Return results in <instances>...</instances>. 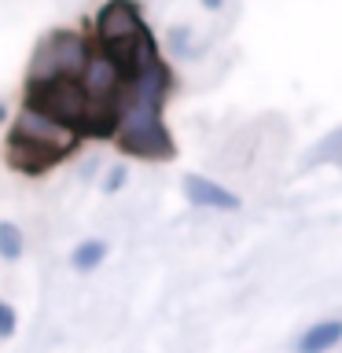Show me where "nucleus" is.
<instances>
[{
  "mask_svg": "<svg viewBox=\"0 0 342 353\" xmlns=\"http://www.w3.org/2000/svg\"><path fill=\"white\" fill-rule=\"evenodd\" d=\"M88 59H92V44H88L85 33L55 30L37 44L26 81H55V77H74L77 81V77L85 74Z\"/></svg>",
  "mask_w": 342,
  "mask_h": 353,
  "instance_id": "obj_3",
  "label": "nucleus"
},
{
  "mask_svg": "<svg viewBox=\"0 0 342 353\" xmlns=\"http://www.w3.org/2000/svg\"><path fill=\"white\" fill-rule=\"evenodd\" d=\"M342 346V320L339 316H328V320H316L309 324L294 342V353H331Z\"/></svg>",
  "mask_w": 342,
  "mask_h": 353,
  "instance_id": "obj_9",
  "label": "nucleus"
},
{
  "mask_svg": "<svg viewBox=\"0 0 342 353\" xmlns=\"http://www.w3.org/2000/svg\"><path fill=\"white\" fill-rule=\"evenodd\" d=\"M118 148L129 159H148V162H170L177 154V143L162 121V110H143L121 103V121L114 132Z\"/></svg>",
  "mask_w": 342,
  "mask_h": 353,
  "instance_id": "obj_1",
  "label": "nucleus"
},
{
  "mask_svg": "<svg viewBox=\"0 0 342 353\" xmlns=\"http://www.w3.org/2000/svg\"><path fill=\"white\" fill-rule=\"evenodd\" d=\"M77 81H81L88 99H121L125 96V77H121V70L96 48H92V59H88L85 74Z\"/></svg>",
  "mask_w": 342,
  "mask_h": 353,
  "instance_id": "obj_5",
  "label": "nucleus"
},
{
  "mask_svg": "<svg viewBox=\"0 0 342 353\" xmlns=\"http://www.w3.org/2000/svg\"><path fill=\"white\" fill-rule=\"evenodd\" d=\"M11 335H15V309L0 298V339H11Z\"/></svg>",
  "mask_w": 342,
  "mask_h": 353,
  "instance_id": "obj_12",
  "label": "nucleus"
},
{
  "mask_svg": "<svg viewBox=\"0 0 342 353\" xmlns=\"http://www.w3.org/2000/svg\"><path fill=\"white\" fill-rule=\"evenodd\" d=\"M11 132H15V137L41 140V143H55V148H77V143H81L70 129L55 125V121L33 114V110H19V118H15V125H11Z\"/></svg>",
  "mask_w": 342,
  "mask_h": 353,
  "instance_id": "obj_8",
  "label": "nucleus"
},
{
  "mask_svg": "<svg viewBox=\"0 0 342 353\" xmlns=\"http://www.w3.org/2000/svg\"><path fill=\"white\" fill-rule=\"evenodd\" d=\"M22 250H26L22 228L11 225V221H0V258H4V261H19Z\"/></svg>",
  "mask_w": 342,
  "mask_h": 353,
  "instance_id": "obj_11",
  "label": "nucleus"
},
{
  "mask_svg": "<svg viewBox=\"0 0 342 353\" xmlns=\"http://www.w3.org/2000/svg\"><path fill=\"white\" fill-rule=\"evenodd\" d=\"M121 121V99H88L77 140H114Z\"/></svg>",
  "mask_w": 342,
  "mask_h": 353,
  "instance_id": "obj_7",
  "label": "nucleus"
},
{
  "mask_svg": "<svg viewBox=\"0 0 342 353\" xmlns=\"http://www.w3.org/2000/svg\"><path fill=\"white\" fill-rule=\"evenodd\" d=\"M125 176H129L125 165H114V170L107 173V181H103V192H118V188L125 184Z\"/></svg>",
  "mask_w": 342,
  "mask_h": 353,
  "instance_id": "obj_13",
  "label": "nucleus"
},
{
  "mask_svg": "<svg viewBox=\"0 0 342 353\" xmlns=\"http://www.w3.org/2000/svg\"><path fill=\"white\" fill-rule=\"evenodd\" d=\"M184 199L192 206H203V210H239L243 199L236 192H228L225 184L210 181V176H199V173H188L184 176Z\"/></svg>",
  "mask_w": 342,
  "mask_h": 353,
  "instance_id": "obj_6",
  "label": "nucleus"
},
{
  "mask_svg": "<svg viewBox=\"0 0 342 353\" xmlns=\"http://www.w3.org/2000/svg\"><path fill=\"white\" fill-rule=\"evenodd\" d=\"M70 154H74V148H55V143L15 137V132H8V140H4V162L15 173H22V176L48 173V170H55V165H63Z\"/></svg>",
  "mask_w": 342,
  "mask_h": 353,
  "instance_id": "obj_4",
  "label": "nucleus"
},
{
  "mask_svg": "<svg viewBox=\"0 0 342 353\" xmlns=\"http://www.w3.org/2000/svg\"><path fill=\"white\" fill-rule=\"evenodd\" d=\"M22 110H33V114L55 121V125L70 129L77 137L88 110V96L81 81L74 77H55V81H26V96H22Z\"/></svg>",
  "mask_w": 342,
  "mask_h": 353,
  "instance_id": "obj_2",
  "label": "nucleus"
},
{
  "mask_svg": "<svg viewBox=\"0 0 342 353\" xmlns=\"http://www.w3.org/2000/svg\"><path fill=\"white\" fill-rule=\"evenodd\" d=\"M203 4H206V8H221V0H203Z\"/></svg>",
  "mask_w": 342,
  "mask_h": 353,
  "instance_id": "obj_14",
  "label": "nucleus"
},
{
  "mask_svg": "<svg viewBox=\"0 0 342 353\" xmlns=\"http://www.w3.org/2000/svg\"><path fill=\"white\" fill-rule=\"evenodd\" d=\"M4 118H8V107H4V103H0V121H4Z\"/></svg>",
  "mask_w": 342,
  "mask_h": 353,
  "instance_id": "obj_15",
  "label": "nucleus"
},
{
  "mask_svg": "<svg viewBox=\"0 0 342 353\" xmlns=\"http://www.w3.org/2000/svg\"><path fill=\"white\" fill-rule=\"evenodd\" d=\"M107 258V243L103 239H85V243H77L74 254H70V265L77 272H92L99 269V261Z\"/></svg>",
  "mask_w": 342,
  "mask_h": 353,
  "instance_id": "obj_10",
  "label": "nucleus"
}]
</instances>
